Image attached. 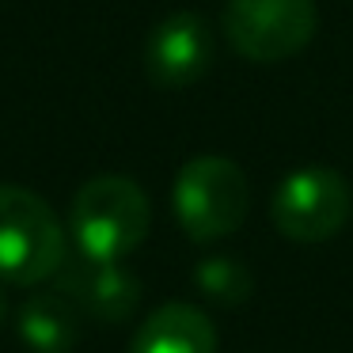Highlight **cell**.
Listing matches in <instances>:
<instances>
[{
    "instance_id": "cell-9",
    "label": "cell",
    "mask_w": 353,
    "mask_h": 353,
    "mask_svg": "<svg viewBox=\"0 0 353 353\" xmlns=\"http://www.w3.org/2000/svg\"><path fill=\"white\" fill-rule=\"evenodd\" d=\"M80 307L65 292H39L19 304V338L34 353H69L80 338Z\"/></svg>"
},
{
    "instance_id": "cell-1",
    "label": "cell",
    "mask_w": 353,
    "mask_h": 353,
    "mask_svg": "<svg viewBox=\"0 0 353 353\" xmlns=\"http://www.w3.org/2000/svg\"><path fill=\"white\" fill-rule=\"evenodd\" d=\"M72 236L80 254L103 262H122L148 236V198L133 179L125 175H95L72 198Z\"/></svg>"
},
{
    "instance_id": "cell-11",
    "label": "cell",
    "mask_w": 353,
    "mask_h": 353,
    "mask_svg": "<svg viewBox=\"0 0 353 353\" xmlns=\"http://www.w3.org/2000/svg\"><path fill=\"white\" fill-rule=\"evenodd\" d=\"M4 315H8V296H4V289H0V323H4Z\"/></svg>"
},
{
    "instance_id": "cell-6",
    "label": "cell",
    "mask_w": 353,
    "mask_h": 353,
    "mask_svg": "<svg viewBox=\"0 0 353 353\" xmlns=\"http://www.w3.org/2000/svg\"><path fill=\"white\" fill-rule=\"evenodd\" d=\"M213 61V34L194 12L168 16L145 46V69L160 88H186Z\"/></svg>"
},
{
    "instance_id": "cell-3",
    "label": "cell",
    "mask_w": 353,
    "mask_h": 353,
    "mask_svg": "<svg viewBox=\"0 0 353 353\" xmlns=\"http://www.w3.org/2000/svg\"><path fill=\"white\" fill-rule=\"evenodd\" d=\"M171 205L194 243H213L243 224L251 205L247 175L224 156H194L175 175Z\"/></svg>"
},
{
    "instance_id": "cell-8",
    "label": "cell",
    "mask_w": 353,
    "mask_h": 353,
    "mask_svg": "<svg viewBox=\"0 0 353 353\" xmlns=\"http://www.w3.org/2000/svg\"><path fill=\"white\" fill-rule=\"evenodd\" d=\"M130 353H216V330L205 312L171 300L141 323Z\"/></svg>"
},
{
    "instance_id": "cell-2",
    "label": "cell",
    "mask_w": 353,
    "mask_h": 353,
    "mask_svg": "<svg viewBox=\"0 0 353 353\" xmlns=\"http://www.w3.org/2000/svg\"><path fill=\"white\" fill-rule=\"evenodd\" d=\"M65 266V232L54 209L23 186L0 183V277L39 285Z\"/></svg>"
},
{
    "instance_id": "cell-7",
    "label": "cell",
    "mask_w": 353,
    "mask_h": 353,
    "mask_svg": "<svg viewBox=\"0 0 353 353\" xmlns=\"http://www.w3.org/2000/svg\"><path fill=\"white\" fill-rule=\"evenodd\" d=\"M61 292L80 307V312L95 315L103 323L130 319L133 307L141 304V281L122 266V262H103L80 254V262L61 266Z\"/></svg>"
},
{
    "instance_id": "cell-10",
    "label": "cell",
    "mask_w": 353,
    "mask_h": 353,
    "mask_svg": "<svg viewBox=\"0 0 353 353\" xmlns=\"http://www.w3.org/2000/svg\"><path fill=\"white\" fill-rule=\"evenodd\" d=\"M194 281H198V289L209 300H216L224 307H236L251 296V274H247V266L236 259H224V254H213V259L198 262Z\"/></svg>"
},
{
    "instance_id": "cell-4",
    "label": "cell",
    "mask_w": 353,
    "mask_h": 353,
    "mask_svg": "<svg viewBox=\"0 0 353 353\" xmlns=\"http://www.w3.org/2000/svg\"><path fill=\"white\" fill-rule=\"evenodd\" d=\"M319 27L315 0H232L224 8V34L247 61L274 65L300 54Z\"/></svg>"
},
{
    "instance_id": "cell-5",
    "label": "cell",
    "mask_w": 353,
    "mask_h": 353,
    "mask_svg": "<svg viewBox=\"0 0 353 353\" xmlns=\"http://www.w3.org/2000/svg\"><path fill=\"white\" fill-rule=\"evenodd\" d=\"M350 186L330 168H300L277 186L274 224L292 243H323L350 221Z\"/></svg>"
}]
</instances>
